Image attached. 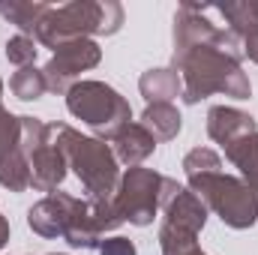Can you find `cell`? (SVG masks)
Returning <instances> with one entry per match:
<instances>
[{"mask_svg":"<svg viewBox=\"0 0 258 255\" xmlns=\"http://www.w3.org/2000/svg\"><path fill=\"white\" fill-rule=\"evenodd\" d=\"M99 60H102V48L96 39H69L57 45L51 60L42 66L48 93H69V87L78 84V75L99 66Z\"/></svg>","mask_w":258,"mask_h":255,"instance_id":"ba28073f","label":"cell"},{"mask_svg":"<svg viewBox=\"0 0 258 255\" xmlns=\"http://www.w3.org/2000/svg\"><path fill=\"white\" fill-rule=\"evenodd\" d=\"M36 54H39V42H36L33 36H24V33L9 36V42H6V57H9V63H15L18 69H24V66H33Z\"/></svg>","mask_w":258,"mask_h":255,"instance_id":"cb8c5ba5","label":"cell"},{"mask_svg":"<svg viewBox=\"0 0 258 255\" xmlns=\"http://www.w3.org/2000/svg\"><path fill=\"white\" fill-rule=\"evenodd\" d=\"M21 144V117L0 108V150L18 147Z\"/></svg>","mask_w":258,"mask_h":255,"instance_id":"d4e9b609","label":"cell"},{"mask_svg":"<svg viewBox=\"0 0 258 255\" xmlns=\"http://www.w3.org/2000/svg\"><path fill=\"white\" fill-rule=\"evenodd\" d=\"M78 198L69 192H48L45 198H39L30 210H27V225L33 234L45 237V240H63L66 228L72 222Z\"/></svg>","mask_w":258,"mask_h":255,"instance_id":"9c48e42d","label":"cell"},{"mask_svg":"<svg viewBox=\"0 0 258 255\" xmlns=\"http://www.w3.org/2000/svg\"><path fill=\"white\" fill-rule=\"evenodd\" d=\"M210 6H195V3H183L174 12V27H171V39H174V54H183L201 42H213L222 27H216L207 18Z\"/></svg>","mask_w":258,"mask_h":255,"instance_id":"30bf717a","label":"cell"},{"mask_svg":"<svg viewBox=\"0 0 258 255\" xmlns=\"http://www.w3.org/2000/svg\"><path fill=\"white\" fill-rule=\"evenodd\" d=\"M207 171H222V159L216 150L210 147H192L183 156V174L195 177V174H207Z\"/></svg>","mask_w":258,"mask_h":255,"instance_id":"603a6c76","label":"cell"},{"mask_svg":"<svg viewBox=\"0 0 258 255\" xmlns=\"http://www.w3.org/2000/svg\"><path fill=\"white\" fill-rule=\"evenodd\" d=\"M51 12V6L48 3H39V0H0V15L9 21V24H15L24 36H36V30H39V24H42V18Z\"/></svg>","mask_w":258,"mask_h":255,"instance_id":"e0dca14e","label":"cell"},{"mask_svg":"<svg viewBox=\"0 0 258 255\" xmlns=\"http://www.w3.org/2000/svg\"><path fill=\"white\" fill-rule=\"evenodd\" d=\"M9 90L15 99L21 102H36L48 93V81H45V72L36 69V66H24L18 69L12 78H9Z\"/></svg>","mask_w":258,"mask_h":255,"instance_id":"44dd1931","label":"cell"},{"mask_svg":"<svg viewBox=\"0 0 258 255\" xmlns=\"http://www.w3.org/2000/svg\"><path fill=\"white\" fill-rule=\"evenodd\" d=\"M114 147V156H117V162H123L129 168H135V165H141L147 156H153V150H156V138L147 132V126H141L138 120H132L126 126L120 129L117 135H114V141H111Z\"/></svg>","mask_w":258,"mask_h":255,"instance_id":"5bb4252c","label":"cell"},{"mask_svg":"<svg viewBox=\"0 0 258 255\" xmlns=\"http://www.w3.org/2000/svg\"><path fill=\"white\" fill-rule=\"evenodd\" d=\"M0 186L9 192H27L30 189V159L24 147H9L0 150Z\"/></svg>","mask_w":258,"mask_h":255,"instance_id":"d6986e66","label":"cell"},{"mask_svg":"<svg viewBox=\"0 0 258 255\" xmlns=\"http://www.w3.org/2000/svg\"><path fill=\"white\" fill-rule=\"evenodd\" d=\"M177 189H180V183L174 177H165L144 165H135L120 174V183H117V192L111 195V201L123 222L147 228L165 210V204L177 195Z\"/></svg>","mask_w":258,"mask_h":255,"instance_id":"277c9868","label":"cell"},{"mask_svg":"<svg viewBox=\"0 0 258 255\" xmlns=\"http://www.w3.org/2000/svg\"><path fill=\"white\" fill-rule=\"evenodd\" d=\"M120 225H123V219L111 198H87V201L78 198L63 240L72 249H99L102 237L117 231Z\"/></svg>","mask_w":258,"mask_h":255,"instance_id":"52a82bcc","label":"cell"},{"mask_svg":"<svg viewBox=\"0 0 258 255\" xmlns=\"http://www.w3.org/2000/svg\"><path fill=\"white\" fill-rule=\"evenodd\" d=\"M222 150H225V159L240 171V180L255 192L258 198V132H249V135L225 144Z\"/></svg>","mask_w":258,"mask_h":255,"instance_id":"2e32d148","label":"cell"},{"mask_svg":"<svg viewBox=\"0 0 258 255\" xmlns=\"http://www.w3.org/2000/svg\"><path fill=\"white\" fill-rule=\"evenodd\" d=\"M51 141L63 150L66 165L75 171L90 198H111L120 183V165L108 141L96 135H81L69 123H48Z\"/></svg>","mask_w":258,"mask_h":255,"instance_id":"7a4b0ae2","label":"cell"},{"mask_svg":"<svg viewBox=\"0 0 258 255\" xmlns=\"http://www.w3.org/2000/svg\"><path fill=\"white\" fill-rule=\"evenodd\" d=\"M240 42H243V57H249L252 63H258V27L255 30H249Z\"/></svg>","mask_w":258,"mask_h":255,"instance_id":"4316f807","label":"cell"},{"mask_svg":"<svg viewBox=\"0 0 258 255\" xmlns=\"http://www.w3.org/2000/svg\"><path fill=\"white\" fill-rule=\"evenodd\" d=\"M159 249L162 255H207L198 246V234H186L168 225H159Z\"/></svg>","mask_w":258,"mask_h":255,"instance_id":"7402d4cb","label":"cell"},{"mask_svg":"<svg viewBox=\"0 0 258 255\" xmlns=\"http://www.w3.org/2000/svg\"><path fill=\"white\" fill-rule=\"evenodd\" d=\"M0 99H3V81H0ZM0 108H3V105H0Z\"/></svg>","mask_w":258,"mask_h":255,"instance_id":"f1b7e54d","label":"cell"},{"mask_svg":"<svg viewBox=\"0 0 258 255\" xmlns=\"http://www.w3.org/2000/svg\"><path fill=\"white\" fill-rule=\"evenodd\" d=\"M243 42L237 33L222 27L213 42H201L183 54H171V69L183 78V102L198 105L213 93H225L231 99H249L252 84L243 72Z\"/></svg>","mask_w":258,"mask_h":255,"instance_id":"6da1fadb","label":"cell"},{"mask_svg":"<svg viewBox=\"0 0 258 255\" xmlns=\"http://www.w3.org/2000/svg\"><path fill=\"white\" fill-rule=\"evenodd\" d=\"M66 108L72 117L96 132L99 141H114L120 129L132 123V108L123 93L105 81H78L66 93Z\"/></svg>","mask_w":258,"mask_h":255,"instance_id":"5b68a950","label":"cell"},{"mask_svg":"<svg viewBox=\"0 0 258 255\" xmlns=\"http://www.w3.org/2000/svg\"><path fill=\"white\" fill-rule=\"evenodd\" d=\"M27 159H30V186L36 192H57L69 165H66L63 150L51 141L48 132H45V141L27 153Z\"/></svg>","mask_w":258,"mask_h":255,"instance_id":"8fae6325","label":"cell"},{"mask_svg":"<svg viewBox=\"0 0 258 255\" xmlns=\"http://www.w3.org/2000/svg\"><path fill=\"white\" fill-rule=\"evenodd\" d=\"M99 255H138L135 252V243L129 240V237H120V234H114V237H105L102 243H99Z\"/></svg>","mask_w":258,"mask_h":255,"instance_id":"484cf974","label":"cell"},{"mask_svg":"<svg viewBox=\"0 0 258 255\" xmlns=\"http://www.w3.org/2000/svg\"><path fill=\"white\" fill-rule=\"evenodd\" d=\"M186 186L213 210L228 228L246 231L258 222V198L240 177L225 174V171H207L186 177Z\"/></svg>","mask_w":258,"mask_h":255,"instance_id":"8992f818","label":"cell"},{"mask_svg":"<svg viewBox=\"0 0 258 255\" xmlns=\"http://www.w3.org/2000/svg\"><path fill=\"white\" fill-rule=\"evenodd\" d=\"M120 27L123 6L117 0H72L63 6H51L33 39L45 48H57L69 39L114 36Z\"/></svg>","mask_w":258,"mask_h":255,"instance_id":"3957f363","label":"cell"},{"mask_svg":"<svg viewBox=\"0 0 258 255\" xmlns=\"http://www.w3.org/2000/svg\"><path fill=\"white\" fill-rule=\"evenodd\" d=\"M6 243H9V219L0 213V249H3Z\"/></svg>","mask_w":258,"mask_h":255,"instance_id":"83f0119b","label":"cell"},{"mask_svg":"<svg viewBox=\"0 0 258 255\" xmlns=\"http://www.w3.org/2000/svg\"><path fill=\"white\" fill-rule=\"evenodd\" d=\"M54 255H63V252H54Z\"/></svg>","mask_w":258,"mask_h":255,"instance_id":"f546056e","label":"cell"},{"mask_svg":"<svg viewBox=\"0 0 258 255\" xmlns=\"http://www.w3.org/2000/svg\"><path fill=\"white\" fill-rule=\"evenodd\" d=\"M249 132H258V123L252 114L240 111V108H231V105H213L207 111V135L216 141V144H231Z\"/></svg>","mask_w":258,"mask_h":255,"instance_id":"4fadbf2b","label":"cell"},{"mask_svg":"<svg viewBox=\"0 0 258 255\" xmlns=\"http://www.w3.org/2000/svg\"><path fill=\"white\" fill-rule=\"evenodd\" d=\"M138 123L147 126V132L156 141H171V138H177V132L183 126V117H180V111H177L174 102H153V105L144 108V114H141Z\"/></svg>","mask_w":258,"mask_h":255,"instance_id":"ac0fdd59","label":"cell"},{"mask_svg":"<svg viewBox=\"0 0 258 255\" xmlns=\"http://www.w3.org/2000/svg\"><path fill=\"white\" fill-rule=\"evenodd\" d=\"M138 90L147 99V105L153 102H171L177 96H183V78L177 69L171 66H159V69H147L138 78Z\"/></svg>","mask_w":258,"mask_h":255,"instance_id":"9a60e30c","label":"cell"},{"mask_svg":"<svg viewBox=\"0 0 258 255\" xmlns=\"http://www.w3.org/2000/svg\"><path fill=\"white\" fill-rule=\"evenodd\" d=\"M213 9L228 21V30L237 33L240 39L258 27V0H231V3L213 6Z\"/></svg>","mask_w":258,"mask_h":255,"instance_id":"ffe728a7","label":"cell"},{"mask_svg":"<svg viewBox=\"0 0 258 255\" xmlns=\"http://www.w3.org/2000/svg\"><path fill=\"white\" fill-rule=\"evenodd\" d=\"M162 225L168 228H177V231H186V234H201V228L207 225V204L195 195L189 186H180L177 195L165 204L162 210Z\"/></svg>","mask_w":258,"mask_h":255,"instance_id":"7c38bea8","label":"cell"}]
</instances>
